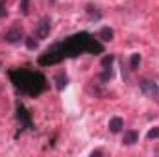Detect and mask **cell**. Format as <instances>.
Returning <instances> with one entry per match:
<instances>
[{
    "label": "cell",
    "instance_id": "4",
    "mask_svg": "<svg viewBox=\"0 0 159 157\" xmlns=\"http://www.w3.org/2000/svg\"><path fill=\"white\" fill-rule=\"evenodd\" d=\"M139 87H141L143 94H146L148 98L159 102V85L156 81H152V79H143V81L139 83Z\"/></svg>",
    "mask_w": 159,
    "mask_h": 157
},
{
    "label": "cell",
    "instance_id": "12",
    "mask_svg": "<svg viewBox=\"0 0 159 157\" xmlns=\"http://www.w3.org/2000/svg\"><path fill=\"white\" fill-rule=\"evenodd\" d=\"M87 13L91 15V19H96V20L102 17V11L98 7H94V6H87Z\"/></svg>",
    "mask_w": 159,
    "mask_h": 157
},
{
    "label": "cell",
    "instance_id": "2",
    "mask_svg": "<svg viewBox=\"0 0 159 157\" xmlns=\"http://www.w3.org/2000/svg\"><path fill=\"white\" fill-rule=\"evenodd\" d=\"M9 79L13 87L26 96H39L48 89L46 76L41 70H28V69H11Z\"/></svg>",
    "mask_w": 159,
    "mask_h": 157
},
{
    "label": "cell",
    "instance_id": "9",
    "mask_svg": "<svg viewBox=\"0 0 159 157\" xmlns=\"http://www.w3.org/2000/svg\"><path fill=\"white\" fill-rule=\"evenodd\" d=\"M54 81H56V89H57V91H63V89L69 85V78H67V74H65V72H59V74L56 76Z\"/></svg>",
    "mask_w": 159,
    "mask_h": 157
},
{
    "label": "cell",
    "instance_id": "5",
    "mask_svg": "<svg viewBox=\"0 0 159 157\" xmlns=\"http://www.w3.org/2000/svg\"><path fill=\"white\" fill-rule=\"evenodd\" d=\"M50 28H52V20L48 17H43L39 20V24H37V28H35V37L37 39H46L48 34H50Z\"/></svg>",
    "mask_w": 159,
    "mask_h": 157
},
{
    "label": "cell",
    "instance_id": "3",
    "mask_svg": "<svg viewBox=\"0 0 159 157\" xmlns=\"http://www.w3.org/2000/svg\"><path fill=\"white\" fill-rule=\"evenodd\" d=\"M15 117H17V124H19V131H24V129H34V120L32 115L28 113V109L19 102L17 104V109H15Z\"/></svg>",
    "mask_w": 159,
    "mask_h": 157
},
{
    "label": "cell",
    "instance_id": "1",
    "mask_svg": "<svg viewBox=\"0 0 159 157\" xmlns=\"http://www.w3.org/2000/svg\"><path fill=\"white\" fill-rule=\"evenodd\" d=\"M85 52L102 54L104 44L98 39H94V35H91L87 32H80V34H74L67 39L52 44L50 48H46L44 54L39 56V65L41 67H52V65H57L69 57H76V56L85 54Z\"/></svg>",
    "mask_w": 159,
    "mask_h": 157
},
{
    "label": "cell",
    "instance_id": "16",
    "mask_svg": "<svg viewBox=\"0 0 159 157\" xmlns=\"http://www.w3.org/2000/svg\"><path fill=\"white\" fill-rule=\"evenodd\" d=\"M7 15V9H6V0H0V19H4Z\"/></svg>",
    "mask_w": 159,
    "mask_h": 157
},
{
    "label": "cell",
    "instance_id": "7",
    "mask_svg": "<svg viewBox=\"0 0 159 157\" xmlns=\"http://www.w3.org/2000/svg\"><path fill=\"white\" fill-rule=\"evenodd\" d=\"M137 141H139V133H137V131H133V129L124 131V139H122V142H124V144L131 146V144H135Z\"/></svg>",
    "mask_w": 159,
    "mask_h": 157
},
{
    "label": "cell",
    "instance_id": "6",
    "mask_svg": "<svg viewBox=\"0 0 159 157\" xmlns=\"http://www.w3.org/2000/svg\"><path fill=\"white\" fill-rule=\"evenodd\" d=\"M4 41H7V43H11V44H15V43H19V41L24 39V32H22V28H19V26H13L11 30H7L6 34H4Z\"/></svg>",
    "mask_w": 159,
    "mask_h": 157
},
{
    "label": "cell",
    "instance_id": "14",
    "mask_svg": "<svg viewBox=\"0 0 159 157\" xmlns=\"http://www.w3.org/2000/svg\"><path fill=\"white\" fill-rule=\"evenodd\" d=\"M113 59H115L113 56H106V57L102 59V67H104V69H106V67H111V65H113Z\"/></svg>",
    "mask_w": 159,
    "mask_h": 157
},
{
    "label": "cell",
    "instance_id": "15",
    "mask_svg": "<svg viewBox=\"0 0 159 157\" xmlns=\"http://www.w3.org/2000/svg\"><path fill=\"white\" fill-rule=\"evenodd\" d=\"M26 46L30 50H34V48H37V41L34 39V37H26Z\"/></svg>",
    "mask_w": 159,
    "mask_h": 157
},
{
    "label": "cell",
    "instance_id": "11",
    "mask_svg": "<svg viewBox=\"0 0 159 157\" xmlns=\"http://www.w3.org/2000/svg\"><path fill=\"white\" fill-rule=\"evenodd\" d=\"M139 65H141V54H131V57H129V67H131V70L139 69Z\"/></svg>",
    "mask_w": 159,
    "mask_h": 157
},
{
    "label": "cell",
    "instance_id": "10",
    "mask_svg": "<svg viewBox=\"0 0 159 157\" xmlns=\"http://www.w3.org/2000/svg\"><path fill=\"white\" fill-rule=\"evenodd\" d=\"M113 35H115V34H113V30H111V28H102V30H100V34H98V37H100L102 41H111V39H113Z\"/></svg>",
    "mask_w": 159,
    "mask_h": 157
},
{
    "label": "cell",
    "instance_id": "13",
    "mask_svg": "<svg viewBox=\"0 0 159 157\" xmlns=\"http://www.w3.org/2000/svg\"><path fill=\"white\" fill-rule=\"evenodd\" d=\"M146 137L152 141V139H159V126L157 128H154V129H150L148 133H146Z\"/></svg>",
    "mask_w": 159,
    "mask_h": 157
},
{
    "label": "cell",
    "instance_id": "8",
    "mask_svg": "<svg viewBox=\"0 0 159 157\" xmlns=\"http://www.w3.org/2000/svg\"><path fill=\"white\" fill-rule=\"evenodd\" d=\"M122 128H124V120L120 117H113L109 120V131H111V133H119Z\"/></svg>",
    "mask_w": 159,
    "mask_h": 157
},
{
    "label": "cell",
    "instance_id": "17",
    "mask_svg": "<svg viewBox=\"0 0 159 157\" xmlns=\"http://www.w3.org/2000/svg\"><path fill=\"white\" fill-rule=\"evenodd\" d=\"M28 2H30V0H22V2H20V9H22V13H28Z\"/></svg>",
    "mask_w": 159,
    "mask_h": 157
}]
</instances>
